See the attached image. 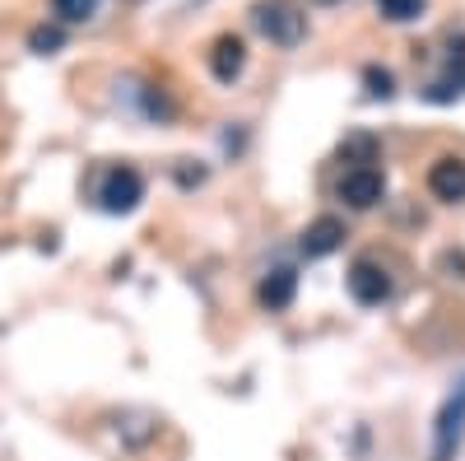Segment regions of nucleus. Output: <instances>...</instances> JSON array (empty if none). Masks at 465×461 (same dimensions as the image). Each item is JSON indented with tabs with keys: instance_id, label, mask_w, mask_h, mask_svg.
Segmentation results:
<instances>
[{
	"instance_id": "12",
	"label": "nucleus",
	"mask_w": 465,
	"mask_h": 461,
	"mask_svg": "<svg viewBox=\"0 0 465 461\" xmlns=\"http://www.w3.org/2000/svg\"><path fill=\"white\" fill-rule=\"evenodd\" d=\"M61 43H65V33H61L56 24H43V28H33V33H28V47H33L37 56H52V52H61Z\"/></svg>"
},
{
	"instance_id": "14",
	"label": "nucleus",
	"mask_w": 465,
	"mask_h": 461,
	"mask_svg": "<svg viewBox=\"0 0 465 461\" xmlns=\"http://www.w3.org/2000/svg\"><path fill=\"white\" fill-rule=\"evenodd\" d=\"M363 85H368V94H372V98H391V70L368 65V70H363Z\"/></svg>"
},
{
	"instance_id": "6",
	"label": "nucleus",
	"mask_w": 465,
	"mask_h": 461,
	"mask_svg": "<svg viewBox=\"0 0 465 461\" xmlns=\"http://www.w3.org/2000/svg\"><path fill=\"white\" fill-rule=\"evenodd\" d=\"M429 196L442 201V205H460L465 201V159L442 154V159L429 168Z\"/></svg>"
},
{
	"instance_id": "3",
	"label": "nucleus",
	"mask_w": 465,
	"mask_h": 461,
	"mask_svg": "<svg viewBox=\"0 0 465 461\" xmlns=\"http://www.w3.org/2000/svg\"><path fill=\"white\" fill-rule=\"evenodd\" d=\"M465 443V382H456V392L442 401L438 425H433V461H456Z\"/></svg>"
},
{
	"instance_id": "2",
	"label": "nucleus",
	"mask_w": 465,
	"mask_h": 461,
	"mask_svg": "<svg viewBox=\"0 0 465 461\" xmlns=\"http://www.w3.org/2000/svg\"><path fill=\"white\" fill-rule=\"evenodd\" d=\"M140 201H144V177H140L135 168L116 164V168H107V173L98 177V205H103L107 215H131Z\"/></svg>"
},
{
	"instance_id": "11",
	"label": "nucleus",
	"mask_w": 465,
	"mask_h": 461,
	"mask_svg": "<svg viewBox=\"0 0 465 461\" xmlns=\"http://www.w3.org/2000/svg\"><path fill=\"white\" fill-rule=\"evenodd\" d=\"M94 10H98V0H52V15L61 24H84Z\"/></svg>"
},
{
	"instance_id": "9",
	"label": "nucleus",
	"mask_w": 465,
	"mask_h": 461,
	"mask_svg": "<svg viewBox=\"0 0 465 461\" xmlns=\"http://www.w3.org/2000/svg\"><path fill=\"white\" fill-rule=\"evenodd\" d=\"M293 294H298V276L289 271V266H275V271L256 285V298H261V307H270V313H284V307L293 303Z\"/></svg>"
},
{
	"instance_id": "8",
	"label": "nucleus",
	"mask_w": 465,
	"mask_h": 461,
	"mask_svg": "<svg viewBox=\"0 0 465 461\" xmlns=\"http://www.w3.org/2000/svg\"><path fill=\"white\" fill-rule=\"evenodd\" d=\"M247 65V47H242V37H214V47H210V70H214V80L219 85H232L242 75Z\"/></svg>"
},
{
	"instance_id": "15",
	"label": "nucleus",
	"mask_w": 465,
	"mask_h": 461,
	"mask_svg": "<svg viewBox=\"0 0 465 461\" xmlns=\"http://www.w3.org/2000/svg\"><path fill=\"white\" fill-rule=\"evenodd\" d=\"M317 5H340V0H317Z\"/></svg>"
},
{
	"instance_id": "7",
	"label": "nucleus",
	"mask_w": 465,
	"mask_h": 461,
	"mask_svg": "<svg viewBox=\"0 0 465 461\" xmlns=\"http://www.w3.org/2000/svg\"><path fill=\"white\" fill-rule=\"evenodd\" d=\"M340 243H344V224H340L335 215H322V219H312V224L302 228L298 252H302L307 261H322V256L340 252Z\"/></svg>"
},
{
	"instance_id": "5",
	"label": "nucleus",
	"mask_w": 465,
	"mask_h": 461,
	"mask_svg": "<svg viewBox=\"0 0 465 461\" xmlns=\"http://www.w3.org/2000/svg\"><path fill=\"white\" fill-rule=\"evenodd\" d=\"M381 196H386V177H381V168H372V164L349 168V173L340 177V201H344L349 210H372Z\"/></svg>"
},
{
	"instance_id": "10",
	"label": "nucleus",
	"mask_w": 465,
	"mask_h": 461,
	"mask_svg": "<svg viewBox=\"0 0 465 461\" xmlns=\"http://www.w3.org/2000/svg\"><path fill=\"white\" fill-rule=\"evenodd\" d=\"M460 94H465V52H456L447 61V70H442V80L429 85V103H451Z\"/></svg>"
},
{
	"instance_id": "1",
	"label": "nucleus",
	"mask_w": 465,
	"mask_h": 461,
	"mask_svg": "<svg viewBox=\"0 0 465 461\" xmlns=\"http://www.w3.org/2000/svg\"><path fill=\"white\" fill-rule=\"evenodd\" d=\"M252 19L275 47H298L307 37V15L293 5V0H261V5L252 10Z\"/></svg>"
},
{
	"instance_id": "13",
	"label": "nucleus",
	"mask_w": 465,
	"mask_h": 461,
	"mask_svg": "<svg viewBox=\"0 0 465 461\" xmlns=\"http://www.w3.org/2000/svg\"><path fill=\"white\" fill-rule=\"evenodd\" d=\"M377 10L381 19H391V24H410L423 15V0H377Z\"/></svg>"
},
{
	"instance_id": "4",
	"label": "nucleus",
	"mask_w": 465,
	"mask_h": 461,
	"mask_svg": "<svg viewBox=\"0 0 465 461\" xmlns=\"http://www.w3.org/2000/svg\"><path fill=\"white\" fill-rule=\"evenodd\" d=\"M344 285H349V298H354L359 307H381L386 298H391V271L372 256H359L354 266H349Z\"/></svg>"
}]
</instances>
